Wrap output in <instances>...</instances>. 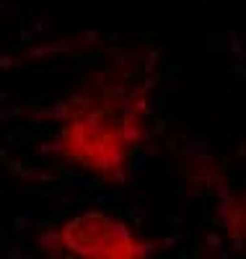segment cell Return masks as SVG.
I'll list each match as a JSON object with an SVG mask.
<instances>
[{"label":"cell","mask_w":246,"mask_h":259,"mask_svg":"<svg viewBox=\"0 0 246 259\" xmlns=\"http://www.w3.org/2000/svg\"><path fill=\"white\" fill-rule=\"evenodd\" d=\"M62 249L78 259H143L150 246L117 218L104 212H83L60 231Z\"/></svg>","instance_id":"cell-1"}]
</instances>
